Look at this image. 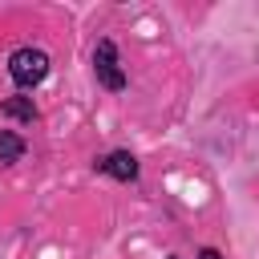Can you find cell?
Returning a JSON list of instances; mask_svg holds the SVG:
<instances>
[{"label":"cell","instance_id":"obj_1","mask_svg":"<svg viewBox=\"0 0 259 259\" xmlns=\"http://www.w3.org/2000/svg\"><path fill=\"white\" fill-rule=\"evenodd\" d=\"M49 69H53L49 53H45V49H32V45H20V49L8 57V77H12L16 89H36V85L49 77Z\"/></svg>","mask_w":259,"mask_h":259},{"label":"cell","instance_id":"obj_2","mask_svg":"<svg viewBox=\"0 0 259 259\" xmlns=\"http://www.w3.org/2000/svg\"><path fill=\"white\" fill-rule=\"evenodd\" d=\"M93 77H97V85L109 89V93H121V89H125V69H121L117 45H113L109 36H101V40L93 45Z\"/></svg>","mask_w":259,"mask_h":259},{"label":"cell","instance_id":"obj_3","mask_svg":"<svg viewBox=\"0 0 259 259\" xmlns=\"http://www.w3.org/2000/svg\"><path fill=\"white\" fill-rule=\"evenodd\" d=\"M93 170L97 174H109V178H117V182H138V158L130 154V150H109L105 158H97L93 162Z\"/></svg>","mask_w":259,"mask_h":259},{"label":"cell","instance_id":"obj_4","mask_svg":"<svg viewBox=\"0 0 259 259\" xmlns=\"http://www.w3.org/2000/svg\"><path fill=\"white\" fill-rule=\"evenodd\" d=\"M0 113L12 117V121H24V125H32V121L40 117L36 105H32V97H20V93H16V97H4V101H0Z\"/></svg>","mask_w":259,"mask_h":259},{"label":"cell","instance_id":"obj_5","mask_svg":"<svg viewBox=\"0 0 259 259\" xmlns=\"http://www.w3.org/2000/svg\"><path fill=\"white\" fill-rule=\"evenodd\" d=\"M24 138L16 134V130H0V166H16L20 158H24Z\"/></svg>","mask_w":259,"mask_h":259},{"label":"cell","instance_id":"obj_6","mask_svg":"<svg viewBox=\"0 0 259 259\" xmlns=\"http://www.w3.org/2000/svg\"><path fill=\"white\" fill-rule=\"evenodd\" d=\"M198 259H223V251H214V247H202V251H198Z\"/></svg>","mask_w":259,"mask_h":259},{"label":"cell","instance_id":"obj_7","mask_svg":"<svg viewBox=\"0 0 259 259\" xmlns=\"http://www.w3.org/2000/svg\"><path fill=\"white\" fill-rule=\"evenodd\" d=\"M166 259H178V255H166Z\"/></svg>","mask_w":259,"mask_h":259}]
</instances>
